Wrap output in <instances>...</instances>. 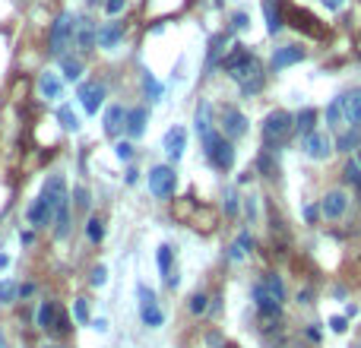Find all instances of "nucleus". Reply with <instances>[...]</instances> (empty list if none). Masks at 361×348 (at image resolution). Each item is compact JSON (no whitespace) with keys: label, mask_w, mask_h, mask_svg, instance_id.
Segmentation results:
<instances>
[{"label":"nucleus","mask_w":361,"mask_h":348,"mask_svg":"<svg viewBox=\"0 0 361 348\" xmlns=\"http://www.w3.org/2000/svg\"><path fill=\"white\" fill-rule=\"evenodd\" d=\"M222 67H225V73L241 86L244 95H254V92H260V86H263V70H260V60H257L244 45H234L232 54L222 60Z\"/></svg>","instance_id":"obj_1"},{"label":"nucleus","mask_w":361,"mask_h":348,"mask_svg":"<svg viewBox=\"0 0 361 348\" xmlns=\"http://www.w3.org/2000/svg\"><path fill=\"white\" fill-rule=\"evenodd\" d=\"M295 130V118L288 111H270L263 118V143L266 146H279V143H286L288 134Z\"/></svg>","instance_id":"obj_2"},{"label":"nucleus","mask_w":361,"mask_h":348,"mask_svg":"<svg viewBox=\"0 0 361 348\" xmlns=\"http://www.w3.org/2000/svg\"><path fill=\"white\" fill-rule=\"evenodd\" d=\"M73 35H76V16L73 13H60L51 26V54L54 57H64L70 45H73Z\"/></svg>","instance_id":"obj_3"},{"label":"nucleus","mask_w":361,"mask_h":348,"mask_svg":"<svg viewBox=\"0 0 361 348\" xmlns=\"http://www.w3.org/2000/svg\"><path fill=\"white\" fill-rule=\"evenodd\" d=\"M203 149H206V158H210L216 168L228 171V168L234 165V149H232V143H228L222 134H216V130L203 136Z\"/></svg>","instance_id":"obj_4"},{"label":"nucleus","mask_w":361,"mask_h":348,"mask_svg":"<svg viewBox=\"0 0 361 348\" xmlns=\"http://www.w3.org/2000/svg\"><path fill=\"white\" fill-rule=\"evenodd\" d=\"M174 187H178V174H174L172 165H156V168L149 171V193L152 196L168 200V196L174 193Z\"/></svg>","instance_id":"obj_5"},{"label":"nucleus","mask_w":361,"mask_h":348,"mask_svg":"<svg viewBox=\"0 0 361 348\" xmlns=\"http://www.w3.org/2000/svg\"><path fill=\"white\" fill-rule=\"evenodd\" d=\"M136 295H140V317H143L146 326H162L165 323V313L158 311V304H156V295H152L146 285H136Z\"/></svg>","instance_id":"obj_6"},{"label":"nucleus","mask_w":361,"mask_h":348,"mask_svg":"<svg viewBox=\"0 0 361 348\" xmlns=\"http://www.w3.org/2000/svg\"><path fill=\"white\" fill-rule=\"evenodd\" d=\"M301 149H304V156L314 158V162H324V158H330L333 152V143L326 134H320V130H314V134L301 136Z\"/></svg>","instance_id":"obj_7"},{"label":"nucleus","mask_w":361,"mask_h":348,"mask_svg":"<svg viewBox=\"0 0 361 348\" xmlns=\"http://www.w3.org/2000/svg\"><path fill=\"white\" fill-rule=\"evenodd\" d=\"M105 86L102 82H83L80 89H76V95H80V102H83V108L89 114H98V108H102V102H105Z\"/></svg>","instance_id":"obj_8"},{"label":"nucleus","mask_w":361,"mask_h":348,"mask_svg":"<svg viewBox=\"0 0 361 348\" xmlns=\"http://www.w3.org/2000/svg\"><path fill=\"white\" fill-rule=\"evenodd\" d=\"M73 45L80 48L83 54H89L92 48L98 45V29L92 19H76V35H73Z\"/></svg>","instance_id":"obj_9"},{"label":"nucleus","mask_w":361,"mask_h":348,"mask_svg":"<svg viewBox=\"0 0 361 348\" xmlns=\"http://www.w3.org/2000/svg\"><path fill=\"white\" fill-rule=\"evenodd\" d=\"M38 326L41 329H54V333H64L67 326H64V313H60V307L54 301H41V307H38Z\"/></svg>","instance_id":"obj_10"},{"label":"nucleus","mask_w":361,"mask_h":348,"mask_svg":"<svg viewBox=\"0 0 361 348\" xmlns=\"http://www.w3.org/2000/svg\"><path fill=\"white\" fill-rule=\"evenodd\" d=\"M222 134H225L228 140L244 136L248 134V118H244L238 108H225V111H222Z\"/></svg>","instance_id":"obj_11"},{"label":"nucleus","mask_w":361,"mask_h":348,"mask_svg":"<svg viewBox=\"0 0 361 348\" xmlns=\"http://www.w3.org/2000/svg\"><path fill=\"white\" fill-rule=\"evenodd\" d=\"M162 149H165V156L172 158V162H178V158L184 156V149H187V130H184V127H172L165 134V140H162Z\"/></svg>","instance_id":"obj_12"},{"label":"nucleus","mask_w":361,"mask_h":348,"mask_svg":"<svg viewBox=\"0 0 361 348\" xmlns=\"http://www.w3.org/2000/svg\"><path fill=\"white\" fill-rule=\"evenodd\" d=\"M124 35H127L124 23H105V26H98V48H105V51H118V45L124 42Z\"/></svg>","instance_id":"obj_13"},{"label":"nucleus","mask_w":361,"mask_h":348,"mask_svg":"<svg viewBox=\"0 0 361 348\" xmlns=\"http://www.w3.org/2000/svg\"><path fill=\"white\" fill-rule=\"evenodd\" d=\"M320 209H324V215L326 219H342L346 215V209H349V196H346V190H330L324 196V203H320Z\"/></svg>","instance_id":"obj_14"},{"label":"nucleus","mask_w":361,"mask_h":348,"mask_svg":"<svg viewBox=\"0 0 361 348\" xmlns=\"http://www.w3.org/2000/svg\"><path fill=\"white\" fill-rule=\"evenodd\" d=\"M339 98H342V108H346L349 127L358 130V127H361V89H346Z\"/></svg>","instance_id":"obj_15"},{"label":"nucleus","mask_w":361,"mask_h":348,"mask_svg":"<svg viewBox=\"0 0 361 348\" xmlns=\"http://www.w3.org/2000/svg\"><path fill=\"white\" fill-rule=\"evenodd\" d=\"M29 222L35 225V228H41V225H51V222H54V209H51V203H48L45 193H38V200L29 206Z\"/></svg>","instance_id":"obj_16"},{"label":"nucleus","mask_w":361,"mask_h":348,"mask_svg":"<svg viewBox=\"0 0 361 348\" xmlns=\"http://www.w3.org/2000/svg\"><path fill=\"white\" fill-rule=\"evenodd\" d=\"M158 269H162V275H165L168 289H174V285H178V269H174V247L172 244L158 247Z\"/></svg>","instance_id":"obj_17"},{"label":"nucleus","mask_w":361,"mask_h":348,"mask_svg":"<svg viewBox=\"0 0 361 348\" xmlns=\"http://www.w3.org/2000/svg\"><path fill=\"white\" fill-rule=\"evenodd\" d=\"M301 60H304V48L286 45V48H276V54H272V67L286 70V67H292V64H301Z\"/></svg>","instance_id":"obj_18"},{"label":"nucleus","mask_w":361,"mask_h":348,"mask_svg":"<svg viewBox=\"0 0 361 348\" xmlns=\"http://www.w3.org/2000/svg\"><path fill=\"white\" fill-rule=\"evenodd\" d=\"M146 120H149V111H146V108H133V111H127V124H124V130H127L130 140H140V136H143Z\"/></svg>","instance_id":"obj_19"},{"label":"nucleus","mask_w":361,"mask_h":348,"mask_svg":"<svg viewBox=\"0 0 361 348\" xmlns=\"http://www.w3.org/2000/svg\"><path fill=\"white\" fill-rule=\"evenodd\" d=\"M127 124V111H124V104H111L105 111V134L108 136H118Z\"/></svg>","instance_id":"obj_20"},{"label":"nucleus","mask_w":361,"mask_h":348,"mask_svg":"<svg viewBox=\"0 0 361 348\" xmlns=\"http://www.w3.org/2000/svg\"><path fill=\"white\" fill-rule=\"evenodd\" d=\"M326 124L333 127V130H349V118H346V108H342V98H333L330 104H326Z\"/></svg>","instance_id":"obj_21"},{"label":"nucleus","mask_w":361,"mask_h":348,"mask_svg":"<svg viewBox=\"0 0 361 348\" xmlns=\"http://www.w3.org/2000/svg\"><path fill=\"white\" fill-rule=\"evenodd\" d=\"M38 92H41L45 98H60V95H64V82H60L57 73L45 70V73H41V80H38Z\"/></svg>","instance_id":"obj_22"},{"label":"nucleus","mask_w":361,"mask_h":348,"mask_svg":"<svg viewBox=\"0 0 361 348\" xmlns=\"http://www.w3.org/2000/svg\"><path fill=\"white\" fill-rule=\"evenodd\" d=\"M194 124H196V134H200V140H203L206 134H212V108H210V102H200V104H196Z\"/></svg>","instance_id":"obj_23"},{"label":"nucleus","mask_w":361,"mask_h":348,"mask_svg":"<svg viewBox=\"0 0 361 348\" xmlns=\"http://www.w3.org/2000/svg\"><path fill=\"white\" fill-rule=\"evenodd\" d=\"M314 124H317V111H314V108H304V111L295 114V130H298L301 136L314 134Z\"/></svg>","instance_id":"obj_24"},{"label":"nucleus","mask_w":361,"mask_h":348,"mask_svg":"<svg viewBox=\"0 0 361 348\" xmlns=\"http://www.w3.org/2000/svg\"><path fill=\"white\" fill-rule=\"evenodd\" d=\"M263 16H266L270 35H276V32L282 29V16H279V10H276V0H263Z\"/></svg>","instance_id":"obj_25"},{"label":"nucleus","mask_w":361,"mask_h":348,"mask_svg":"<svg viewBox=\"0 0 361 348\" xmlns=\"http://www.w3.org/2000/svg\"><path fill=\"white\" fill-rule=\"evenodd\" d=\"M57 120H60L64 130H73V134L80 130V114H76L70 104H60V108H57Z\"/></svg>","instance_id":"obj_26"},{"label":"nucleus","mask_w":361,"mask_h":348,"mask_svg":"<svg viewBox=\"0 0 361 348\" xmlns=\"http://www.w3.org/2000/svg\"><path fill=\"white\" fill-rule=\"evenodd\" d=\"M260 285H263V289H266V291H270V295H272V297H276V301H279V304L286 301V289H282V279H279V275H272V273H266V275H263V282H260Z\"/></svg>","instance_id":"obj_27"},{"label":"nucleus","mask_w":361,"mask_h":348,"mask_svg":"<svg viewBox=\"0 0 361 348\" xmlns=\"http://www.w3.org/2000/svg\"><path fill=\"white\" fill-rule=\"evenodd\" d=\"M60 67H64V76L70 82L83 76V60H76V57H60Z\"/></svg>","instance_id":"obj_28"},{"label":"nucleus","mask_w":361,"mask_h":348,"mask_svg":"<svg viewBox=\"0 0 361 348\" xmlns=\"http://www.w3.org/2000/svg\"><path fill=\"white\" fill-rule=\"evenodd\" d=\"M86 235H89V241H102V237H105V222H102V219H98V215H92L89 219V225H86Z\"/></svg>","instance_id":"obj_29"},{"label":"nucleus","mask_w":361,"mask_h":348,"mask_svg":"<svg viewBox=\"0 0 361 348\" xmlns=\"http://www.w3.org/2000/svg\"><path fill=\"white\" fill-rule=\"evenodd\" d=\"M260 171H263L266 178H276V162H272V146L270 149H263V152H260Z\"/></svg>","instance_id":"obj_30"},{"label":"nucleus","mask_w":361,"mask_h":348,"mask_svg":"<svg viewBox=\"0 0 361 348\" xmlns=\"http://www.w3.org/2000/svg\"><path fill=\"white\" fill-rule=\"evenodd\" d=\"M358 134H355V130H342V134H339V152H349V149H358Z\"/></svg>","instance_id":"obj_31"},{"label":"nucleus","mask_w":361,"mask_h":348,"mask_svg":"<svg viewBox=\"0 0 361 348\" xmlns=\"http://www.w3.org/2000/svg\"><path fill=\"white\" fill-rule=\"evenodd\" d=\"M19 295V285L16 282H0V304H13Z\"/></svg>","instance_id":"obj_32"},{"label":"nucleus","mask_w":361,"mask_h":348,"mask_svg":"<svg viewBox=\"0 0 361 348\" xmlns=\"http://www.w3.org/2000/svg\"><path fill=\"white\" fill-rule=\"evenodd\" d=\"M222 45H228V35H216V38H212V42H210V67H212V64H216L219 57H222V51H225V48H222Z\"/></svg>","instance_id":"obj_33"},{"label":"nucleus","mask_w":361,"mask_h":348,"mask_svg":"<svg viewBox=\"0 0 361 348\" xmlns=\"http://www.w3.org/2000/svg\"><path fill=\"white\" fill-rule=\"evenodd\" d=\"M143 89H146V95H149L152 102H158V98H162V86H158V82L152 80V73H149V70H146V73H143Z\"/></svg>","instance_id":"obj_34"},{"label":"nucleus","mask_w":361,"mask_h":348,"mask_svg":"<svg viewBox=\"0 0 361 348\" xmlns=\"http://www.w3.org/2000/svg\"><path fill=\"white\" fill-rule=\"evenodd\" d=\"M248 250H250V235H241L238 241H234V247H232V259H244L248 257Z\"/></svg>","instance_id":"obj_35"},{"label":"nucleus","mask_w":361,"mask_h":348,"mask_svg":"<svg viewBox=\"0 0 361 348\" xmlns=\"http://www.w3.org/2000/svg\"><path fill=\"white\" fill-rule=\"evenodd\" d=\"M346 181L358 187V193H361V168H358V162H349L346 165Z\"/></svg>","instance_id":"obj_36"},{"label":"nucleus","mask_w":361,"mask_h":348,"mask_svg":"<svg viewBox=\"0 0 361 348\" xmlns=\"http://www.w3.org/2000/svg\"><path fill=\"white\" fill-rule=\"evenodd\" d=\"M89 282L95 285V289H105V285H108V269L95 266V269H92V275H89Z\"/></svg>","instance_id":"obj_37"},{"label":"nucleus","mask_w":361,"mask_h":348,"mask_svg":"<svg viewBox=\"0 0 361 348\" xmlns=\"http://www.w3.org/2000/svg\"><path fill=\"white\" fill-rule=\"evenodd\" d=\"M206 301H210L206 295H194L190 297V313H206V307H210Z\"/></svg>","instance_id":"obj_38"},{"label":"nucleus","mask_w":361,"mask_h":348,"mask_svg":"<svg viewBox=\"0 0 361 348\" xmlns=\"http://www.w3.org/2000/svg\"><path fill=\"white\" fill-rule=\"evenodd\" d=\"M73 313H76V320H80V323H89V304H86L83 297L73 304Z\"/></svg>","instance_id":"obj_39"},{"label":"nucleus","mask_w":361,"mask_h":348,"mask_svg":"<svg viewBox=\"0 0 361 348\" xmlns=\"http://www.w3.org/2000/svg\"><path fill=\"white\" fill-rule=\"evenodd\" d=\"M114 152H118L120 162H130V158H133V146H130V143H118V146H114Z\"/></svg>","instance_id":"obj_40"},{"label":"nucleus","mask_w":361,"mask_h":348,"mask_svg":"<svg viewBox=\"0 0 361 348\" xmlns=\"http://www.w3.org/2000/svg\"><path fill=\"white\" fill-rule=\"evenodd\" d=\"M73 196H76V206H80V209H89V190H86V187H76V190H73Z\"/></svg>","instance_id":"obj_41"},{"label":"nucleus","mask_w":361,"mask_h":348,"mask_svg":"<svg viewBox=\"0 0 361 348\" xmlns=\"http://www.w3.org/2000/svg\"><path fill=\"white\" fill-rule=\"evenodd\" d=\"M124 7H127V0H105V10H108L111 16H118Z\"/></svg>","instance_id":"obj_42"},{"label":"nucleus","mask_w":361,"mask_h":348,"mask_svg":"<svg viewBox=\"0 0 361 348\" xmlns=\"http://www.w3.org/2000/svg\"><path fill=\"white\" fill-rule=\"evenodd\" d=\"M225 212H228V215L238 212V196H234V190H228V193H225Z\"/></svg>","instance_id":"obj_43"},{"label":"nucleus","mask_w":361,"mask_h":348,"mask_svg":"<svg viewBox=\"0 0 361 348\" xmlns=\"http://www.w3.org/2000/svg\"><path fill=\"white\" fill-rule=\"evenodd\" d=\"M232 26H234V29H248V26H250L248 13H234V16H232Z\"/></svg>","instance_id":"obj_44"},{"label":"nucleus","mask_w":361,"mask_h":348,"mask_svg":"<svg viewBox=\"0 0 361 348\" xmlns=\"http://www.w3.org/2000/svg\"><path fill=\"white\" fill-rule=\"evenodd\" d=\"M346 326H349L346 317H333V320H330V329H333V333H346Z\"/></svg>","instance_id":"obj_45"},{"label":"nucleus","mask_w":361,"mask_h":348,"mask_svg":"<svg viewBox=\"0 0 361 348\" xmlns=\"http://www.w3.org/2000/svg\"><path fill=\"white\" fill-rule=\"evenodd\" d=\"M342 3H346V0H324L326 10H342Z\"/></svg>","instance_id":"obj_46"},{"label":"nucleus","mask_w":361,"mask_h":348,"mask_svg":"<svg viewBox=\"0 0 361 348\" xmlns=\"http://www.w3.org/2000/svg\"><path fill=\"white\" fill-rule=\"evenodd\" d=\"M95 329L98 333H108V320H95Z\"/></svg>","instance_id":"obj_47"},{"label":"nucleus","mask_w":361,"mask_h":348,"mask_svg":"<svg viewBox=\"0 0 361 348\" xmlns=\"http://www.w3.org/2000/svg\"><path fill=\"white\" fill-rule=\"evenodd\" d=\"M304 219H308V222H314V219H317V209L308 206V209H304Z\"/></svg>","instance_id":"obj_48"},{"label":"nucleus","mask_w":361,"mask_h":348,"mask_svg":"<svg viewBox=\"0 0 361 348\" xmlns=\"http://www.w3.org/2000/svg\"><path fill=\"white\" fill-rule=\"evenodd\" d=\"M355 152H358V156H355V162H358V168H361V143H358V149H355Z\"/></svg>","instance_id":"obj_49"},{"label":"nucleus","mask_w":361,"mask_h":348,"mask_svg":"<svg viewBox=\"0 0 361 348\" xmlns=\"http://www.w3.org/2000/svg\"><path fill=\"white\" fill-rule=\"evenodd\" d=\"M7 263H10V259H7V257H0V266H7Z\"/></svg>","instance_id":"obj_50"},{"label":"nucleus","mask_w":361,"mask_h":348,"mask_svg":"<svg viewBox=\"0 0 361 348\" xmlns=\"http://www.w3.org/2000/svg\"><path fill=\"white\" fill-rule=\"evenodd\" d=\"M89 3H92V7H95V3H105V0H89Z\"/></svg>","instance_id":"obj_51"},{"label":"nucleus","mask_w":361,"mask_h":348,"mask_svg":"<svg viewBox=\"0 0 361 348\" xmlns=\"http://www.w3.org/2000/svg\"><path fill=\"white\" fill-rule=\"evenodd\" d=\"M0 348H7V342H3V336H0Z\"/></svg>","instance_id":"obj_52"},{"label":"nucleus","mask_w":361,"mask_h":348,"mask_svg":"<svg viewBox=\"0 0 361 348\" xmlns=\"http://www.w3.org/2000/svg\"><path fill=\"white\" fill-rule=\"evenodd\" d=\"M222 3H225V0H216V7H222Z\"/></svg>","instance_id":"obj_53"},{"label":"nucleus","mask_w":361,"mask_h":348,"mask_svg":"<svg viewBox=\"0 0 361 348\" xmlns=\"http://www.w3.org/2000/svg\"><path fill=\"white\" fill-rule=\"evenodd\" d=\"M51 348H54V345H51Z\"/></svg>","instance_id":"obj_54"}]
</instances>
